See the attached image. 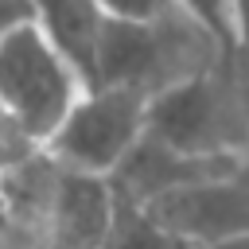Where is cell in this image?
Returning <instances> with one entry per match:
<instances>
[{
	"mask_svg": "<svg viewBox=\"0 0 249 249\" xmlns=\"http://www.w3.org/2000/svg\"><path fill=\"white\" fill-rule=\"evenodd\" d=\"M148 109L152 97L121 86H93L78 97V105L66 113L58 132L47 140V160H54L62 171L113 179L121 163L144 144L148 136Z\"/></svg>",
	"mask_w": 249,
	"mask_h": 249,
	"instance_id": "3957f363",
	"label": "cell"
},
{
	"mask_svg": "<svg viewBox=\"0 0 249 249\" xmlns=\"http://www.w3.org/2000/svg\"><path fill=\"white\" fill-rule=\"evenodd\" d=\"M23 23H35L31 4H27V0H0V43H4L12 31H19Z\"/></svg>",
	"mask_w": 249,
	"mask_h": 249,
	"instance_id": "30bf717a",
	"label": "cell"
},
{
	"mask_svg": "<svg viewBox=\"0 0 249 249\" xmlns=\"http://www.w3.org/2000/svg\"><path fill=\"white\" fill-rule=\"evenodd\" d=\"M39 148L35 144H27L23 136H19V128L0 113V175L4 171H12V167H19L23 160H31Z\"/></svg>",
	"mask_w": 249,
	"mask_h": 249,
	"instance_id": "9c48e42d",
	"label": "cell"
},
{
	"mask_svg": "<svg viewBox=\"0 0 249 249\" xmlns=\"http://www.w3.org/2000/svg\"><path fill=\"white\" fill-rule=\"evenodd\" d=\"M233 93H237V101H241V113H245V124H249V58H245V62H237Z\"/></svg>",
	"mask_w": 249,
	"mask_h": 249,
	"instance_id": "7c38bea8",
	"label": "cell"
},
{
	"mask_svg": "<svg viewBox=\"0 0 249 249\" xmlns=\"http://www.w3.org/2000/svg\"><path fill=\"white\" fill-rule=\"evenodd\" d=\"M144 210L191 249L249 241V183H237L233 175L179 187L144 202Z\"/></svg>",
	"mask_w": 249,
	"mask_h": 249,
	"instance_id": "277c9868",
	"label": "cell"
},
{
	"mask_svg": "<svg viewBox=\"0 0 249 249\" xmlns=\"http://www.w3.org/2000/svg\"><path fill=\"white\" fill-rule=\"evenodd\" d=\"M105 19L117 23H156L179 8V0H97Z\"/></svg>",
	"mask_w": 249,
	"mask_h": 249,
	"instance_id": "ba28073f",
	"label": "cell"
},
{
	"mask_svg": "<svg viewBox=\"0 0 249 249\" xmlns=\"http://www.w3.org/2000/svg\"><path fill=\"white\" fill-rule=\"evenodd\" d=\"M101 249H191L187 241H179L171 230H163L140 202L117 198L113 210V226Z\"/></svg>",
	"mask_w": 249,
	"mask_h": 249,
	"instance_id": "8992f818",
	"label": "cell"
},
{
	"mask_svg": "<svg viewBox=\"0 0 249 249\" xmlns=\"http://www.w3.org/2000/svg\"><path fill=\"white\" fill-rule=\"evenodd\" d=\"M179 8L222 47V54L233 62V0H179Z\"/></svg>",
	"mask_w": 249,
	"mask_h": 249,
	"instance_id": "52a82bcc",
	"label": "cell"
},
{
	"mask_svg": "<svg viewBox=\"0 0 249 249\" xmlns=\"http://www.w3.org/2000/svg\"><path fill=\"white\" fill-rule=\"evenodd\" d=\"M35 23L47 31V39L70 58V66L82 74L86 89L93 86V58H97V39L105 27V16L97 0H27Z\"/></svg>",
	"mask_w": 249,
	"mask_h": 249,
	"instance_id": "5b68a950",
	"label": "cell"
},
{
	"mask_svg": "<svg viewBox=\"0 0 249 249\" xmlns=\"http://www.w3.org/2000/svg\"><path fill=\"white\" fill-rule=\"evenodd\" d=\"M206 249H249V241H226V245H206Z\"/></svg>",
	"mask_w": 249,
	"mask_h": 249,
	"instance_id": "4fadbf2b",
	"label": "cell"
},
{
	"mask_svg": "<svg viewBox=\"0 0 249 249\" xmlns=\"http://www.w3.org/2000/svg\"><path fill=\"white\" fill-rule=\"evenodd\" d=\"M226 62L230 58L222 54V47L183 8H175L156 23L105 19L93 58V86H121L156 101L160 93L183 82L218 74V66Z\"/></svg>",
	"mask_w": 249,
	"mask_h": 249,
	"instance_id": "6da1fadb",
	"label": "cell"
},
{
	"mask_svg": "<svg viewBox=\"0 0 249 249\" xmlns=\"http://www.w3.org/2000/svg\"><path fill=\"white\" fill-rule=\"evenodd\" d=\"M233 62L249 58V0H233Z\"/></svg>",
	"mask_w": 249,
	"mask_h": 249,
	"instance_id": "8fae6325",
	"label": "cell"
},
{
	"mask_svg": "<svg viewBox=\"0 0 249 249\" xmlns=\"http://www.w3.org/2000/svg\"><path fill=\"white\" fill-rule=\"evenodd\" d=\"M82 93V74L39 23H23L0 43V113L39 152L58 132Z\"/></svg>",
	"mask_w": 249,
	"mask_h": 249,
	"instance_id": "7a4b0ae2",
	"label": "cell"
}]
</instances>
